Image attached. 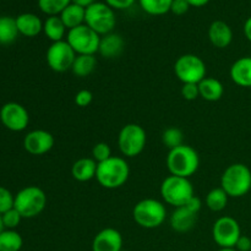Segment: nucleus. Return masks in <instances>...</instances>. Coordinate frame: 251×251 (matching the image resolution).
Masks as SVG:
<instances>
[{
  "instance_id": "72a5a7b5",
  "label": "nucleus",
  "mask_w": 251,
  "mask_h": 251,
  "mask_svg": "<svg viewBox=\"0 0 251 251\" xmlns=\"http://www.w3.org/2000/svg\"><path fill=\"white\" fill-rule=\"evenodd\" d=\"M15 196L12 195L9 189L0 185V215L14 207Z\"/></svg>"
},
{
  "instance_id": "4c0bfd02",
  "label": "nucleus",
  "mask_w": 251,
  "mask_h": 251,
  "mask_svg": "<svg viewBox=\"0 0 251 251\" xmlns=\"http://www.w3.org/2000/svg\"><path fill=\"white\" fill-rule=\"evenodd\" d=\"M136 0H104L108 6L113 10H126L135 4Z\"/></svg>"
},
{
  "instance_id": "7ed1b4c3",
  "label": "nucleus",
  "mask_w": 251,
  "mask_h": 251,
  "mask_svg": "<svg viewBox=\"0 0 251 251\" xmlns=\"http://www.w3.org/2000/svg\"><path fill=\"white\" fill-rule=\"evenodd\" d=\"M221 188L229 198H243L251 190V171L244 163L228 166L221 176Z\"/></svg>"
},
{
  "instance_id": "ea45409f",
  "label": "nucleus",
  "mask_w": 251,
  "mask_h": 251,
  "mask_svg": "<svg viewBox=\"0 0 251 251\" xmlns=\"http://www.w3.org/2000/svg\"><path fill=\"white\" fill-rule=\"evenodd\" d=\"M186 207L190 208L191 211H194V212L199 213L201 211V208H202V201L200 200V198H198L196 195H194L193 198L190 199V200L186 202Z\"/></svg>"
},
{
  "instance_id": "2f4dec72",
  "label": "nucleus",
  "mask_w": 251,
  "mask_h": 251,
  "mask_svg": "<svg viewBox=\"0 0 251 251\" xmlns=\"http://www.w3.org/2000/svg\"><path fill=\"white\" fill-rule=\"evenodd\" d=\"M112 157V149L105 142H98L93 146L92 149V158L95 159L97 163L107 161L108 158Z\"/></svg>"
},
{
  "instance_id": "a878e982",
  "label": "nucleus",
  "mask_w": 251,
  "mask_h": 251,
  "mask_svg": "<svg viewBox=\"0 0 251 251\" xmlns=\"http://www.w3.org/2000/svg\"><path fill=\"white\" fill-rule=\"evenodd\" d=\"M97 68V59L95 55H76L71 71L77 77H87Z\"/></svg>"
},
{
  "instance_id": "37998d69",
  "label": "nucleus",
  "mask_w": 251,
  "mask_h": 251,
  "mask_svg": "<svg viewBox=\"0 0 251 251\" xmlns=\"http://www.w3.org/2000/svg\"><path fill=\"white\" fill-rule=\"evenodd\" d=\"M71 2H73V4H76V5H80V6L87 9L90 5H92L93 2H96V0H71Z\"/></svg>"
},
{
  "instance_id": "c03bdc74",
  "label": "nucleus",
  "mask_w": 251,
  "mask_h": 251,
  "mask_svg": "<svg viewBox=\"0 0 251 251\" xmlns=\"http://www.w3.org/2000/svg\"><path fill=\"white\" fill-rule=\"evenodd\" d=\"M4 230H5V226H4V222H2L1 215H0V233H2Z\"/></svg>"
},
{
  "instance_id": "6ab92c4d",
  "label": "nucleus",
  "mask_w": 251,
  "mask_h": 251,
  "mask_svg": "<svg viewBox=\"0 0 251 251\" xmlns=\"http://www.w3.org/2000/svg\"><path fill=\"white\" fill-rule=\"evenodd\" d=\"M230 78L240 87H251V56H243L235 60L229 70Z\"/></svg>"
},
{
  "instance_id": "e433bc0d",
  "label": "nucleus",
  "mask_w": 251,
  "mask_h": 251,
  "mask_svg": "<svg viewBox=\"0 0 251 251\" xmlns=\"http://www.w3.org/2000/svg\"><path fill=\"white\" fill-rule=\"evenodd\" d=\"M190 7L191 6L188 2V0H173L171 6V12L176 15V16H181V15H185Z\"/></svg>"
},
{
  "instance_id": "f257e3e1",
  "label": "nucleus",
  "mask_w": 251,
  "mask_h": 251,
  "mask_svg": "<svg viewBox=\"0 0 251 251\" xmlns=\"http://www.w3.org/2000/svg\"><path fill=\"white\" fill-rule=\"evenodd\" d=\"M130 176V167L126 159L123 157L112 156L107 161L100 162L97 166V179L98 184L102 188L114 190L125 185Z\"/></svg>"
},
{
  "instance_id": "393cba45",
  "label": "nucleus",
  "mask_w": 251,
  "mask_h": 251,
  "mask_svg": "<svg viewBox=\"0 0 251 251\" xmlns=\"http://www.w3.org/2000/svg\"><path fill=\"white\" fill-rule=\"evenodd\" d=\"M19 34L16 19L11 16H0V44L7 46L14 43Z\"/></svg>"
},
{
  "instance_id": "c9c22d12",
  "label": "nucleus",
  "mask_w": 251,
  "mask_h": 251,
  "mask_svg": "<svg viewBox=\"0 0 251 251\" xmlns=\"http://www.w3.org/2000/svg\"><path fill=\"white\" fill-rule=\"evenodd\" d=\"M92 100H93V95L92 92L88 90H81L75 95V103L77 107H81V108L88 107V105L92 103Z\"/></svg>"
},
{
  "instance_id": "9d476101",
  "label": "nucleus",
  "mask_w": 251,
  "mask_h": 251,
  "mask_svg": "<svg viewBox=\"0 0 251 251\" xmlns=\"http://www.w3.org/2000/svg\"><path fill=\"white\" fill-rule=\"evenodd\" d=\"M176 76L183 83H199L206 77V64L195 54H184L174 64Z\"/></svg>"
},
{
  "instance_id": "cd10ccee",
  "label": "nucleus",
  "mask_w": 251,
  "mask_h": 251,
  "mask_svg": "<svg viewBox=\"0 0 251 251\" xmlns=\"http://www.w3.org/2000/svg\"><path fill=\"white\" fill-rule=\"evenodd\" d=\"M24 239L15 229H5L0 233V251H20Z\"/></svg>"
},
{
  "instance_id": "0eeeda50",
  "label": "nucleus",
  "mask_w": 251,
  "mask_h": 251,
  "mask_svg": "<svg viewBox=\"0 0 251 251\" xmlns=\"http://www.w3.org/2000/svg\"><path fill=\"white\" fill-rule=\"evenodd\" d=\"M85 25L102 37L114 32L117 16L114 10L105 2L96 1L86 9Z\"/></svg>"
},
{
  "instance_id": "a19ab883",
  "label": "nucleus",
  "mask_w": 251,
  "mask_h": 251,
  "mask_svg": "<svg viewBox=\"0 0 251 251\" xmlns=\"http://www.w3.org/2000/svg\"><path fill=\"white\" fill-rule=\"evenodd\" d=\"M243 29H244V34L248 41L251 42V16L247 19V21L244 24V28Z\"/></svg>"
},
{
  "instance_id": "dca6fc26",
  "label": "nucleus",
  "mask_w": 251,
  "mask_h": 251,
  "mask_svg": "<svg viewBox=\"0 0 251 251\" xmlns=\"http://www.w3.org/2000/svg\"><path fill=\"white\" fill-rule=\"evenodd\" d=\"M199 213L194 212L186 206L176 207L169 217V225L176 233H188L195 227Z\"/></svg>"
},
{
  "instance_id": "473e14b6",
  "label": "nucleus",
  "mask_w": 251,
  "mask_h": 251,
  "mask_svg": "<svg viewBox=\"0 0 251 251\" xmlns=\"http://www.w3.org/2000/svg\"><path fill=\"white\" fill-rule=\"evenodd\" d=\"M1 217L5 226V229H15L16 227H19L22 220V216L20 215V212L15 207H12L11 210L2 213Z\"/></svg>"
},
{
  "instance_id": "20e7f679",
  "label": "nucleus",
  "mask_w": 251,
  "mask_h": 251,
  "mask_svg": "<svg viewBox=\"0 0 251 251\" xmlns=\"http://www.w3.org/2000/svg\"><path fill=\"white\" fill-rule=\"evenodd\" d=\"M159 193H161L162 200L167 205L173 206L174 208L185 206L186 202L195 195L190 179L176 176H167L162 181Z\"/></svg>"
},
{
  "instance_id": "aec40b11",
  "label": "nucleus",
  "mask_w": 251,
  "mask_h": 251,
  "mask_svg": "<svg viewBox=\"0 0 251 251\" xmlns=\"http://www.w3.org/2000/svg\"><path fill=\"white\" fill-rule=\"evenodd\" d=\"M15 19H16L19 33L22 34V36L32 38V37L38 36L39 33L43 32V21L36 14L24 12V14L19 15Z\"/></svg>"
},
{
  "instance_id": "49530a36",
  "label": "nucleus",
  "mask_w": 251,
  "mask_h": 251,
  "mask_svg": "<svg viewBox=\"0 0 251 251\" xmlns=\"http://www.w3.org/2000/svg\"><path fill=\"white\" fill-rule=\"evenodd\" d=\"M123 251H125V250H123Z\"/></svg>"
},
{
  "instance_id": "58836bf2",
  "label": "nucleus",
  "mask_w": 251,
  "mask_h": 251,
  "mask_svg": "<svg viewBox=\"0 0 251 251\" xmlns=\"http://www.w3.org/2000/svg\"><path fill=\"white\" fill-rule=\"evenodd\" d=\"M234 249L237 251H251V239L248 235H240L235 244Z\"/></svg>"
},
{
  "instance_id": "f704fd0d",
  "label": "nucleus",
  "mask_w": 251,
  "mask_h": 251,
  "mask_svg": "<svg viewBox=\"0 0 251 251\" xmlns=\"http://www.w3.org/2000/svg\"><path fill=\"white\" fill-rule=\"evenodd\" d=\"M181 96L186 100H195L196 98L200 97V91H199V85L196 83H183L181 87Z\"/></svg>"
},
{
  "instance_id": "7c9ffc66",
  "label": "nucleus",
  "mask_w": 251,
  "mask_h": 251,
  "mask_svg": "<svg viewBox=\"0 0 251 251\" xmlns=\"http://www.w3.org/2000/svg\"><path fill=\"white\" fill-rule=\"evenodd\" d=\"M162 144L171 151L176 147L184 145V134L180 129L176 126H171L166 129L162 134Z\"/></svg>"
},
{
  "instance_id": "423d86ee",
  "label": "nucleus",
  "mask_w": 251,
  "mask_h": 251,
  "mask_svg": "<svg viewBox=\"0 0 251 251\" xmlns=\"http://www.w3.org/2000/svg\"><path fill=\"white\" fill-rule=\"evenodd\" d=\"M46 193L36 185H29L21 189L15 195L14 207L22 218H33L41 215L47 206Z\"/></svg>"
},
{
  "instance_id": "b1692460",
  "label": "nucleus",
  "mask_w": 251,
  "mask_h": 251,
  "mask_svg": "<svg viewBox=\"0 0 251 251\" xmlns=\"http://www.w3.org/2000/svg\"><path fill=\"white\" fill-rule=\"evenodd\" d=\"M59 16H60L61 21L64 22V25H65V27L69 31V29H73L75 27H78L85 24L86 9L80 6V5L71 2L69 6L64 9V11Z\"/></svg>"
},
{
  "instance_id": "1a4fd4ad",
  "label": "nucleus",
  "mask_w": 251,
  "mask_h": 251,
  "mask_svg": "<svg viewBox=\"0 0 251 251\" xmlns=\"http://www.w3.org/2000/svg\"><path fill=\"white\" fill-rule=\"evenodd\" d=\"M66 42L70 44L77 55H95L100 49V36L96 33L87 25H81L73 29H69Z\"/></svg>"
},
{
  "instance_id": "4be33fe9",
  "label": "nucleus",
  "mask_w": 251,
  "mask_h": 251,
  "mask_svg": "<svg viewBox=\"0 0 251 251\" xmlns=\"http://www.w3.org/2000/svg\"><path fill=\"white\" fill-rule=\"evenodd\" d=\"M199 91H200V97L208 102H217L223 97L225 87L222 82L215 77H207L206 76L200 83H199Z\"/></svg>"
},
{
  "instance_id": "c85d7f7f",
  "label": "nucleus",
  "mask_w": 251,
  "mask_h": 251,
  "mask_svg": "<svg viewBox=\"0 0 251 251\" xmlns=\"http://www.w3.org/2000/svg\"><path fill=\"white\" fill-rule=\"evenodd\" d=\"M173 0H139L141 9L151 16H162L171 12Z\"/></svg>"
},
{
  "instance_id": "79ce46f5",
  "label": "nucleus",
  "mask_w": 251,
  "mask_h": 251,
  "mask_svg": "<svg viewBox=\"0 0 251 251\" xmlns=\"http://www.w3.org/2000/svg\"><path fill=\"white\" fill-rule=\"evenodd\" d=\"M211 0H188V2L190 4V6L193 7H202L205 5H207Z\"/></svg>"
},
{
  "instance_id": "c756f323",
  "label": "nucleus",
  "mask_w": 251,
  "mask_h": 251,
  "mask_svg": "<svg viewBox=\"0 0 251 251\" xmlns=\"http://www.w3.org/2000/svg\"><path fill=\"white\" fill-rule=\"evenodd\" d=\"M37 2L39 10L47 16H59L71 4V0H38Z\"/></svg>"
},
{
  "instance_id": "f03ea898",
  "label": "nucleus",
  "mask_w": 251,
  "mask_h": 251,
  "mask_svg": "<svg viewBox=\"0 0 251 251\" xmlns=\"http://www.w3.org/2000/svg\"><path fill=\"white\" fill-rule=\"evenodd\" d=\"M166 162L171 176H183V178L193 176L200 167V157L198 151L185 144L171 150Z\"/></svg>"
},
{
  "instance_id": "f3484780",
  "label": "nucleus",
  "mask_w": 251,
  "mask_h": 251,
  "mask_svg": "<svg viewBox=\"0 0 251 251\" xmlns=\"http://www.w3.org/2000/svg\"><path fill=\"white\" fill-rule=\"evenodd\" d=\"M208 39L216 48H227L233 41L232 27L222 20H216L208 27Z\"/></svg>"
},
{
  "instance_id": "9b49d317",
  "label": "nucleus",
  "mask_w": 251,
  "mask_h": 251,
  "mask_svg": "<svg viewBox=\"0 0 251 251\" xmlns=\"http://www.w3.org/2000/svg\"><path fill=\"white\" fill-rule=\"evenodd\" d=\"M77 54L74 51L66 39L60 42H54L47 50V63L48 66L55 73H66L71 70L73 64Z\"/></svg>"
},
{
  "instance_id": "39448f33",
  "label": "nucleus",
  "mask_w": 251,
  "mask_h": 251,
  "mask_svg": "<svg viewBox=\"0 0 251 251\" xmlns=\"http://www.w3.org/2000/svg\"><path fill=\"white\" fill-rule=\"evenodd\" d=\"M132 218L140 227L154 229L161 227L167 218V208L162 201L144 199L134 206Z\"/></svg>"
},
{
  "instance_id": "5701e85b",
  "label": "nucleus",
  "mask_w": 251,
  "mask_h": 251,
  "mask_svg": "<svg viewBox=\"0 0 251 251\" xmlns=\"http://www.w3.org/2000/svg\"><path fill=\"white\" fill-rule=\"evenodd\" d=\"M43 33L49 41H51V43H54L64 41L68 34V28L61 21L60 16H48L46 21H43Z\"/></svg>"
},
{
  "instance_id": "a18cd8bd",
  "label": "nucleus",
  "mask_w": 251,
  "mask_h": 251,
  "mask_svg": "<svg viewBox=\"0 0 251 251\" xmlns=\"http://www.w3.org/2000/svg\"><path fill=\"white\" fill-rule=\"evenodd\" d=\"M217 251H237L234 248H220V250Z\"/></svg>"
},
{
  "instance_id": "bb28decb",
  "label": "nucleus",
  "mask_w": 251,
  "mask_h": 251,
  "mask_svg": "<svg viewBox=\"0 0 251 251\" xmlns=\"http://www.w3.org/2000/svg\"><path fill=\"white\" fill-rule=\"evenodd\" d=\"M228 199L229 196L220 186V188H215L208 191V194L206 195L205 203L208 210H211L212 212H221L227 207Z\"/></svg>"
},
{
  "instance_id": "2eb2a0df",
  "label": "nucleus",
  "mask_w": 251,
  "mask_h": 251,
  "mask_svg": "<svg viewBox=\"0 0 251 251\" xmlns=\"http://www.w3.org/2000/svg\"><path fill=\"white\" fill-rule=\"evenodd\" d=\"M92 251H123L122 233L115 228H104L95 235Z\"/></svg>"
},
{
  "instance_id": "a211bd4d",
  "label": "nucleus",
  "mask_w": 251,
  "mask_h": 251,
  "mask_svg": "<svg viewBox=\"0 0 251 251\" xmlns=\"http://www.w3.org/2000/svg\"><path fill=\"white\" fill-rule=\"evenodd\" d=\"M125 48V41L120 34L112 32L100 37L98 53L105 59H115L122 55Z\"/></svg>"
},
{
  "instance_id": "412c9836",
  "label": "nucleus",
  "mask_w": 251,
  "mask_h": 251,
  "mask_svg": "<svg viewBox=\"0 0 251 251\" xmlns=\"http://www.w3.org/2000/svg\"><path fill=\"white\" fill-rule=\"evenodd\" d=\"M98 163L92 158V157H82L78 158L71 167V176L75 180L80 183H86V181L92 180L96 178L97 174Z\"/></svg>"
},
{
  "instance_id": "f8f14e48",
  "label": "nucleus",
  "mask_w": 251,
  "mask_h": 251,
  "mask_svg": "<svg viewBox=\"0 0 251 251\" xmlns=\"http://www.w3.org/2000/svg\"><path fill=\"white\" fill-rule=\"evenodd\" d=\"M242 235V229L235 218L222 216L212 227V237L220 248H234Z\"/></svg>"
},
{
  "instance_id": "4468645a",
  "label": "nucleus",
  "mask_w": 251,
  "mask_h": 251,
  "mask_svg": "<svg viewBox=\"0 0 251 251\" xmlns=\"http://www.w3.org/2000/svg\"><path fill=\"white\" fill-rule=\"evenodd\" d=\"M55 140L49 131L43 129L32 130L25 136L24 147L32 156H43L54 147Z\"/></svg>"
},
{
  "instance_id": "6e6552de",
  "label": "nucleus",
  "mask_w": 251,
  "mask_h": 251,
  "mask_svg": "<svg viewBox=\"0 0 251 251\" xmlns=\"http://www.w3.org/2000/svg\"><path fill=\"white\" fill-rule=\"evenodd\" d=\"M146 142L147 135L145 129L134 123L124 125L118 135V147L123 156L127 158H134L141 154L146 147Z\"/></svg>"
},
{
  "instance_id": "ddd939ff",
  "label": "nucleus",
  "mask_w": 251,
  "mask_h": 251,
  "mask_svg": "<svg viewBox=\"0 0 251 251\" xmlns=\"http://www.w3.org/2000/svg\"><path fill=\"white\" fill-rule=\"evenodd\" d=\"M0 122L11 131H24L29 123V114L26 108L16 102L5 103L0 109Z\"/></svg>"
}]
</instances>
